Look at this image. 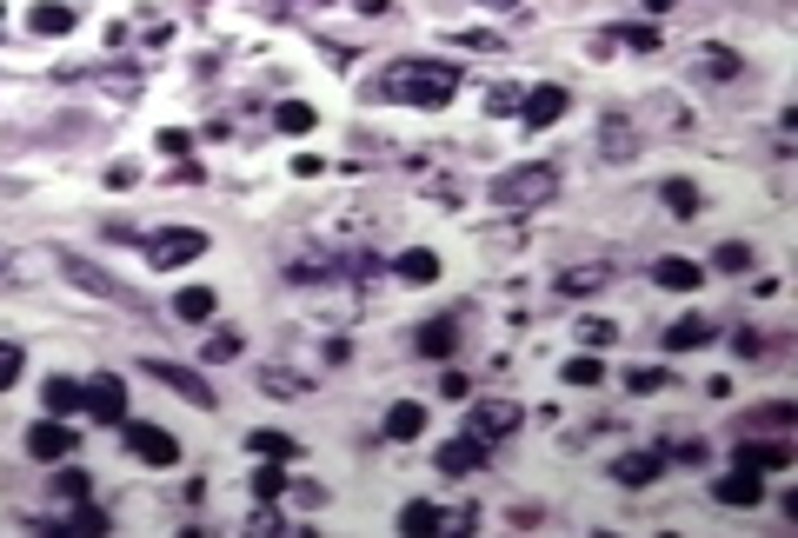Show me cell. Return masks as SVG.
I'll return each mask as SVG.
<instances>
[{
  "mask_svg": "<svg viewBox=\"0 0 798 538\" xmlns=\"http://www.w3.org/2000/svg\"><path fill=\"white\" fill-rule=\"evenodd\" d=\"M713 339H719L713 319H673L666 326V353H693V346H713Z\"/></svg>",
  "mask_w": 798,
  "mask_h": 538,
  "instance_id": "d6986e66",
  "label": "cell"
},
{
  "mask_svg": "<svg viewBox=\"0 0 798 538\" xmlns=\"http://www.w3.org/2000/svg\"><path fill=\"white\" fill-rule=\"evenodd\" d=\"M486 7H519V0H486Z\"/></svg>",
  "mask_w": 798,
  "mask_h": 538,
  "instance_id": "7dc6e473",
  "label": "cell"
},
{
  "mask_svg": "<svg viewBox=\"0 0 798 538\" xmlns=\"http://www.w3.org/2000/svg\"><path fill=\"white\" fill-rule=\"evenodd\" d=\"M400 532H413V538H433V532H446V512H440V506H426V499H413V506L400 512Z\"/></svg>",
  "mask_w": 798,
  "mask_h": 538,
  "instance_id": "603a6c76",
  "label": "cell"
},
{
  "mask_svg": "<svg viewBox=\"0 0 798 538\" xmlns=\"http://www.w3.org/2000/svg\"><path fill=\"white\" fill-rule=\"evenodd\" d=\"M426 433V406L420 399H400L393 413H386V439H420Z\"/></svg>",
  "mask_w": 798,
  "mask_h": 538,
  "instance_id": "7402d4cb",
  "label": "cell"
},
{
  "mask_svg": "<svg viewBox=\"0 0 798 538\" xmlns=\"http://www.w3.org/2000/svg\"><path fill=\"white\" fill-rule=\"evenodd\" d=\"M280 493H286V473H280V459H266V466L253 473V499L266 506V499H280Z\"/></svg>",
  "mask_w": 798,
  "mask_h": 538,
  "instance_id": "1f68e13d",
  "label": "cell"
},
{
  "mask_svg": "<svg viewBox=\"0 0 798 538\" xmlns=\"http://www.w3.org/2000/svg\"><path fill=\"white\" fill-rule=\"evenodd\" d=\"M559 379H566V386H599L606 366H599V353H573V359L559 366Z\"/></svg>",
  "mask_w": 798,
  "mask_h": 538,
  "instance_id": "4316f807",
  "label": "cell"
},
{
  "mask_svg": "<svg viewBox=\"0 0 798 538\" xmlns=\"http://www.w3.org/2000/svg\"><path fill=\"white\" fill-rule=\"evenodd\" d=\"M646 7H653V13H666V7H673V0H646Z\"/></svg>",
  "mask_w": 798,
  "mask_h": 538,
  "instance_id": "bcb514c9",
  "label": "cell"
},
{
  "mask_svg": "<svg viewBox=\"0 0 798 538\" xmlns=\"http://www.w3.org/2000/svg\"><path fill=\"white\" fill-rule=\"evenodd\" d=\"M739 67H746V60H739L733 47H699V73H706V80H739Z\"/></svg>",
  "mask_w": 798,
  "mask_h": 538,
  "instance_id": "cb8c5ba5",
  "label": "cell"
},
{
  "mask_svg": "<svg viewBox=\"0 0 798 538\" xmlns=\"http://www.w3.org/2000/svg\"><path fill=\"white\" fill-rule=\"evenodd\" d=\"M673 453H679V459H686V466H706V439H679V446H673Z\"/></svg>",
  "mask_w": 798,
  "mask_h": 538,
  "instance_id": "b9f144b4",
  "label": "cell"
},
{
  "mask_svg": "<svg viewBox=\"0 0 798 538\" xmlns=\"http://www.w3.org/2000/svg\"><path fill=\"white\" fill-rule=\"evenodd\" d=\"M440 386H446V399H466V393H473V379H466V373H446Z\"/></svg>",
  "mask_w": 798,
  "mask_h": 538,
  "instance_id": "ee69618b",
  "label": "cell"
},
{
  "mask_svg": "<svg viewBox=\"0 0 798 538\" xmlns=\"http://www.w3.org/2000/svg\"><path fill=\"white\" fill-rule=\"evenodd\" d=\"M566 106H573V100H566V87H553V80L533 87V93H519V120H526V126H553Z\"/></svg>",
  "mask_w": 798,
  "mask_h": 538,
  "instance_id": "7c38bea8",
  "label": "cell"
},
{
  "mask_svg": "<svg viewBox=\"0 0 798 538\" xmlns=\"http://www.w3.org/2000/svg\"><path fill=\"white\" fill-rule=\"evenodd\" d=\"M599 280H606V273H566V280H559V293H593Z\"/></svg>",
  "mask_w": 798,
  "mask_h": 538,
  "instance_id": "ab89813d",
  "label": "cell"
},
{
  "mask_svg": "<svg viewBox=\"0 0 798 538\" xmlns=\"http://www.w3.org/2000/svg\"><path fill=\"white\" fill-rule=\"evenodd\" d=\"M713 266H719V273H746V266H752V246H739V240H726V246L713 253Z\"/></svg>",
  "mask_w": 798,
  "mask_h": 538,
  "instance_id": "836d02e7",
  "label": "cell"
},
{
  "mask_svg": "<svg viewBox=\"0 0 798 538\" xmlns=\"http://www.w3.org/2000/svg\"><path fill=\"white\" fill-rule=\"evenodd\" d=\"M659 466H666V453H619V459H613V479H619L626 493H646V486L659 479Z\"/></svg>",
  "mask_w": 798,
  "mask_h": 538,
  "instance_id": "9a60e30c",
  "label": "cell"
},
{
  "mask_svg": "<svg viewBox=\"0 0 798 538\" xmlns=\"http://www.w3.org/2000/svg\"><path fill=\"white\" fill-rule=\"evenodd\" d=\"M626 386H633V393H659V386H666V373H659V366H633V373H626Z\"/></svg>",
  "mask_w": 798,
  "mask_h": 538,
  "instance_id": "74e56055",
  "label": "cell"
},
{
  "mask_svg": "<svg viewBox=\"0 0 798 538\" xmlns=\"http://www.w3.org/2000/svg\"><path fill=\"white\" fill-rule=\"evenodd\" d=\"M240 353V333H213L206 339V366H220V359H233Z\"/></svg>",
  "mask_w": 798,
  "mask_h": 538,
  "instance_id": "8d00e7d4",
  "label": "cell"
},
{
  "mask_svg": "<svg viewBox=\"0 0 798 538\" xmlns=\"http://www.w3.org/2000/svg\"><path fill=\"white\" fill-rule=\"evenodd\" d=\"M133 180H140V166H127V160H120V166H107V186H133Z\"/></svg>",
  "mask_w": 798,
  "mask_h": 538,
  "instance_id": "7bdbcfd3",
  "label": "cell"
},
{
  "mask_svg": "<svg viewBox=\"0 0 798 538\" xmlns=\"http://www.w3.org/2000/svg\"><path fill=\"white\" fill-rule=\"evenodd\" d=\"M53 260H60V273H67L73 286H87V293H100V300H113V306H133V313H140V293H133V286H120L113 273H100V266H87L80 253H53Z\"/></svg>",
  "mask_w": 798,
  "mask_h": 538,
  "instance_id": "277c9868",
  "label": "cell"
},
{
  "mask_svg": "<svg viewBox=\"0 0 798 538\" xmlns=\"http://www.w3.org/2000/svg\"><path fill=\"white\" fill-rule=\"evenodd\" d=\"M733 466H752V473H786V466H792V446H786V439H739Z\"/></svg>",
  "mask_w": 798,
  "mask_h": 538,
  "instance_id": "4fadbf2b",
  "label": "cell"
},
{
  "mask_svg": "<svg viewBox=\"0 0 798 538\" xmlns=\"http://www.w3.org/2000/svg\"><path fill=\"white\" fill-rule=\"evenodd\" d=\"M420 353H426V359H453V353H459V319H453V313H446V319H426V326H420Z\"/></svg>",
  "mask_w": 798,
  "mask_h": 538,
  "instance_id": "e0dca14e",
  "label": "cell"
},
{
  "mask_svg": "<svg viewBox=\"0 0 798 538\" xmlns=\"http://www.w3.org/2000/svg\"><path fill=\"white\" fill-rule=\"evenodd\" d=\"M120 439H127V453H133V459H147V466H173V459H180V439H173L166 426L120 419Z\"/></svg>",
  "mask_w": 798,
  "mask_h": 538,
  "instance_id": "5b68a950",
  "label": "cell"
},
{
  "mask_svg": "<svg viewBox=\"0 0 798 538\" xmlns=\"http://www.w3.org/2000/svg\"><path fill=\"white\" fill-rule=\"evenodd\" d=\"M80 413H93L100 426H120V419H127V379H120V373H100L93 386H80Z\"/></svg>",
  "mask_w": 798,
  "mask_h": 538,
  "instance_id": "8992f818",
  "label": "cell"
},
{
  "mask_svg": "<svg viewBox=\"0 0 798 538\" xmlns=\"http://www.w3.org/2000/svg\"><path fill=\"white\" fill-rule=\"evenodd\" d=\"M0 273H7V253H0Z\"/></svg>",
  "mask_w": 798,
  "mask_h": 538,
  "instance_id": "c3c4849f",
  "label": "cell"
},
{
  "mask_svg": "<svg viewBox=\"0 0 798 538\" xmlns=\"http://www.w3.org/2000/svg\"><path fill=\"white\" fill-rule=\"evenodd\" d=\"M140 246H147L153 266H186V260L206 253V233H200V226H160V233H147Z\"/></svg>",
  "mask_w": 798,
  "mask_h": 538,
  "instance_id": "3957f363",
  "label": "cell"
},
{
  "mask_svg": "<svg viewBox=\"0 0 798 538\" xmlns=\"http://www.w3.org/2000/svg\"><path fill=\"white\" fill-rule=\"evenodd\" d=\"M606 40H613V47H639V53H653V47H659V27L626 20V27H606Z\"/></svg>",
  "mask_w": 798,
  "mask_h": 538,
  "instance_id": "f546056e",
  "label": "cell"
},
{
  "mask_svg": "<svg viewBox=\"0 0 798 538\" xmlns=\"http://www.w3.org/2000/svg\"><path fill=\"white\" fill-rule=\"evenodd\" d=\"M186 146H193V133H180V126L160 133V153H186Z\"/></svg>",
  "mask_w": 798,
  "mask_h": 538,
  "instance_id": "60d3db41",
  "label": "cell"
},
{
  "mask_svg": "<svg viewBox=\"0 0 798 538\" xmlns=\"http://www.w3.org/2000/svg\"><path fill=\"white\" fill-rule=\"evenodd\" d=\"M579 346H586V353L613 346V319H579Z\"/></svg>",
  "mask_w": 798,
  "mask_h": 538,
  "instance_id": "e575fe53",
  "label": "cell"
},
{
  "mask_svg": "<svg viewBox=\"0 0 798 538\" xmlns=\"http://www.w3.org/2000/svg\"><path fill=\"white\" fill-rule=\"evenodd\" d=\"M393 273H400L406 286H433V280H440V253H433V246H413V253L393 260Z\"/></svg>",
  "mask_w": 798,
  "mask_h": 538,
  "instance_id": "ac0fdd59",
  "label": "cell"
},
{
  "mask_svg": "<svg viewBox=\"0 0 798 538\" xmlns=\"http://www.w3.org/2000/svg\"><path fill=\"white\" fill-rule=\"evenodd\" d=\"M486 453H493L486 439H473V433H459V439H446V446L433 453V466H440L446 479H466V473H479V466H486Z\"/></svg>",
  "mask_w": 798,
  "mask_h": 538,
  "instance_id": "30bf717a",
  "label": "cell"
},
{
  "mask_svg": "<svg viewBox=\"0 0 798 538\" xmlns=\"http://www.w3.org/2000/svg\"><path fill=\"white\" fill-rule=\"evenodd\" d=\"M27 453H33L40 466L67 459V453H73V426H53V413H47V426H33V433H27Z\"/></svg>",
  "mask_w": 798,
  "mask_h": 538,
  "instance_id": "2e32d148",
  "label": "cell"
},
{
  "mask_svg": "<svg viewBox=\"0 0 798 538\" xmlns=\"http://www.w3.org/2000/svg\"><path fill=\"white\" fill-rule=\"evenodd\" d=\"M13 379H20V346H7V339H0V393H7Z\"/></svg>",
  "mask_w": 798,
  "mask_h": 538,
  "instance_id": "f35d334b",
  "label": "cell"
},
{
  "mask_svg": "<svg viewBox=\"0 0 798 538\" xmlns=\"http://www.w3.org/2000/svg\"><path fill=\"white\" fill-rule=\"evenodd\" d=\"M713 499H719V506H746V512H752V506L766 499V479H759L752 466H733L726 479H713Z\"/></svg>",
  "mask_w": 798,
  "mask_h": 538,
  "instance_id": "8fae6325",
  "label": "cell"
},
{
  "mask_svg": "<svg viewBox=\"0 0 798 538\" xmlns=\"http://www.w3.org/2000/svg\"><path fill=\"white\" fill-rule=\"evenodd\" d=\"M792 419H798L792 399H772V406H746V419H739V426L752 433V426H792Z\"/></svg>",
  "mask_w": 798,
  "mask_h": 538,
  "instance_id": "f1b7e54d",
  "label": "cell"
},
{
  "mask_svg": "<svg viewBox=\"0 0 798 538\" xmlns=\"http://www.w3.org/2000/svg\"><path fill=\"white\" fill-rule=\"evenodd\" d=\"M599 160H613V166H626V160H639V126H633V113H599Z\"/></svg>",
  "mask_w": 798,
  "mask_h": 538,
  "instance_id": "52a82bcc",
  "label": "cell"
},
{
  "mask_svg": "<svg viewBox=\"0 0 798 538\" xmlns=\"http://www.w3.org/2000/svg\"><path fill=\"white\" fill-rule=\"evenodd\" d=\"M659 200H666V206H673V213H679V220H693V213H699V206H706V200H699V186H693V180H666V186H659Z\"/></svg>",
  "mask_w": 798,
  "mask_h": 538,
  "instance_id": "484cf974",
  "label": "cell"
},
{
  "mask_svg": "<svg viewBox=\"0 0 798 538\" xmlns=\"http://www.w3.org/2000/svg\"><path fill=\"white\" fill-rule=\"evenodd\" d=\"M40 399H47V413H53V419H60V413H80V386H73V379H47V386H40Z\"/></svg>",
  "mask_w": 798,
  "mask_h": 538,
  "instance_id": "4dcf8cb0",
  "label": "cell"
},
{
  "mask_svg": "<svg viewBox=\"0 0 798 538\" xmlns=\"http://www.w3.org/2000/svg\"><path fill=\"white\" fill-rule=\"evenodd\" d=\"M553 193H559V173H553L546 160H526V166H513V173L493 180V206H499V213H533V206H546Z\"/></svg>",
  "mask_w": 798,
  "mask_h": 538,
  "instance_id": "7a4b0ae2",
  "label": "cell"
},
{
  "mask_svg": "<svg viewBox=\"0 0 798 538\" xmlns=\"http://www.w3.org/2000/svg\"><path fill=\"white\" fill-rule=\"evenodd\" d=\"M246 453H253V459H280V466H286V459H300V446H293L286 433H253V439H246Z\"/></svg>",
  "mask_w": 798,
  "mask_h": 538,
  "instance_id": "83f0119b",
  "label": "cell"
},
{
  "mask_svg": "<svg viewBox=\"0 0 798 538\" xmlns=\"http://www.w3.org/2000/svg\"><path fill=\"white\" fill-rule=\"evenodd\" d=\"M27 27H33V33H53V40H60V33H73V7H67V0H40V7L27 13Z\"/></svg>",
  "mask_w": 798,
  "mask_h": 538,
  "instance_id": "44dd1931",
  "label": "cell"
},
{
  "mask_svg": "<svg viewBox=\"0 0 798 538\" xmlns=\"http://www.w3.org/2000/svg\"><path fill=\"white\" fill-rule=\"evenodd\" d=\"M313 120H320V113H313L306 100H280V106H273V126H280V133H313Z\"/></svg>",
  "mask_w": 798,
  "mask_h": 538,
  "instance_id": "d4e9b609",
  "label": "cell"
},
{
  "mask_svg": "<svg viewBox=\"0 0 798 538\" xmlns=\"http://www.w3.org/2000/svg\"><path fill=\"white\" fill-rule=\"evenodd\" d=\"M380 93H386L393 106H426V113H440V106H453V93H459V67H453V60H393V67L380 73Z\"/></svg>",
  "mask_w": 798,
  "mask_h": 538,
  "instance_id": "6da1fadb",
  "label": "cell"
},
{
  "mask_svg": "<svg viewBox=\"0 0 798 538\" xmlns=\"http://www.w3.org/2000/svg\"><path fill=\"white\" fill-rule=\"evenodd\" d=\"M353 7H360V13H386L393 0H353Z\"/></svg>",
  "mask_w": 798,
  "mask_h": 538,
  "instance_id": "f6af8a7d",
  "label": "cell"
},
{
  "mask_svg": "<svg viewBox=\"0 0 798 538\" xmlns=\"http://www.w3.org/2000/svg\"><path fill=\"white\" fill-rule=\"evenodd\" d=\"M519 419H526V413H519V406H513V399H479V406H473V413H466V433H473V439H486V446H493V439H506V433H513V426H519Z\"/></svg>",
  "mask_w": 798,
  "mask_h": 538,
  "instance_id": "9c48e42d",
  "label": "cell"
},
{
  "mask_svg": "<svg viewBox=\"0 0 798 538\" xmlns=\"http://www.w3.org/2000/svg\"><path fill=\"white\" fill-rule=\"evenodd\" d=\"M653 280H659L666 293H699V286H706V266L686 260V253H666V260L653 266Z\"/></svg>",
  "mask_w": 798,
  "mask_h": 538,
  "instance_id": "5bb4252c",
  "label": "cell"
},
{
  "mask_svg": "<svg viewBox=\"0 0 798 538\" xmlns=\"http://www.w3.org/2000/svg\"><path fill=\"white\" fill-rule=\"evenodd\" d=\"M260 393H280V399H300L306 379H286V373H260Z\"/></svg>",
  "mask_w": 798,
  "mask_h": 538,
  "instance_id": "d590c367",
  "label": "cell"
},
{
  "mask_svg": "<svg viewBox=\"0 0 798 538\" xmlns=\"http://www.w3.org/2000/svg\"><path fill=\"white\" fill-rule=\"evenodd\" d=\"M53 493L73 506V499H87L93 493V473H80V466H67V473H53Z\"/></svg>",
  "mask_w": 798,
  "mask_h": 538,
  "instance_id": "d6a6232c",
  "label": "cell"
},
{
  "mask_svg": "<svg viewBox=\"0 0 798 538\" xmlns=\"http://www.w3.org/2000/svg\"><path fill=\"white\" fill-rule=\"evenodd\" d=\"M213 313H220L213 286H180V293H173V319H193V326H200V319H213Z\"/></svg>",
  "mask_w": 798,
  "mask_h": 538,
  "instance_id": "ffe728a7",
  "label": "cell"
},
{
  "mask_svg": "<svg viewBox=\"0 0 798 538\" xmlns=\"http://www.w3.org/2000/svg\"><path fill=\"white\" fill-rule=\"evenodd\" d=\"M140 373H153V379H160L166 393H180L186 406H213V386H206V379H200L193 366H180V359H147Z\"/></svg>",
  "mask_w": 798,
  "mask_h": 538,
  "instance_id": "ba28073f",
  "label": "cell"
}]
</instances>
